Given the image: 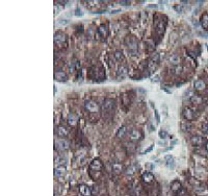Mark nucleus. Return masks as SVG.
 I'll list each match as a JSON object with an SVG mask.
<instances>
[{
	"instance_id": "412c9836",
	"label": "nucleus",
	"mask_w": 208,
	"mask_h": 196,
	"mask_svg": "<svg viewBox=\"0 0 208 196\" xmlns=\"http://www.w3.org/2000/svg\"><path fill=\"white\" fill-rule=\"evenodd\" d=\"M169 62L170 64H172L173 66H179V63H180V57H179L178 54H172L171 57H169Z\"/></svg>"
},
{
	"instance_id": "5701e85b",
	"label": "nucleus",
	"mask_w": 208,
	"mask_h": 196,
	"mask_svg": "<svg viewBox=\"0 0 208 196\" xmlns=\"http://www.w3.org/2000/svg\"><path fill=\"white\" fill-rule=\"evenodd\" d=\"M200 23H201L202 27L205 30H208V14H203L200 19Z\"/></svg>"
},
{
	"instance_id": "f3484780",
	"label": "nucleus",
	"mask_w": 208,
	"mask_h": 196,
	"mask_svg": "<svg viewBox=\"0 0 208 196\" xmlns=\"http://www.w3.org/2000/svg\"><path fill=\"white\" fill-rule=\"evenodd\" d=\"M127 74H128V69H127V67L121 66L119 69H118V73H117L118 79H123Z\"/></svg>"
},
{
	"instance_id": "9d476101",
	"label": "nucleus",
	"mask_w": 208,
	"mask_h": 196,
	"mask_svg": "<svg viewBox=\"0 0 208 196\" xmlns=\"http://www.w3.org/2000/svg\"><path fill=\"white\" fill-rule=\"evenodd\" d=\"M54 78L56 82H67L68 80V76L62 70H56L54 73Z\"/></svg>"
},
{
	"instance_id": "423d86ee",
	"label": "nucleus",
	"mask_w": 208,
	"mask_h": 196,
	"mask_svg": "<svg viewBox=\"0 0 208 196\" xmlns=\"http://www.w3.org/2000/svg\"><path fill=\"white\" fill-rule=\"evenodd\" d=\"M69 146H70L69 142L67 141L66 139H64V138L57 139L56 141H55V149H56L57 151H66V150H68Z\"/></svg>"
},
{
	"instance_id": "39448f33",
	"label": "nucleus",
	"mask_w": 208,
	"mask_h": 196,
	"mask_svg": "<svg viewBox=\"0 0 208 196\" xmlns=\"http://www.w3.org/2000/svg\"><path fill=\"white\" fill-rule=\"evenodd\" d=\"M54 44L60 48L66 47L67 44H68V38L64 32L57 31L54 34Z\"/></svg>"
},
{
	"instance_id": "aec40b11",
	"label": "nucleus",
	"mask_w": 208,
	"mask_h": 196,
	"mask_svg": "<svg viewBox=\"0 0 208 196\" xmlns=\"http://www.w3.org/2000/svg\"><path fill=\"white\" fill-rule=\"evenodd\" d=\"M165 165L169 169H174L175 168V160L172 155H167L165 157Z\"/></svg>"
},
{
	"instance_id": "a211bd4d",
	"label": "nucleus",
	"mask_w": 208,
	"mask_h": 196,
	"mask_svg": "<svg viewBox=\"0 0 208 196\" xmlns=\"http://www.w3.org/2000/svg\"><path fill=\"white\" fill-rule=\"evenodd\" d=\"M142 180H143V182H146V184H151V182L154 180V175L151 173V172H145V173H143V175H142Z\"/></svg>"
},
{
	"instance_id": "f704fd0d",
	"label": "nucleus",
	"mask_w": 208,
	"mask_h": 196,
	"mask_svg": "<svg viewBox=\"0 0 208 196\" xmlns=\"http://www.w3.org/2000/svg\"><path fill=\"white\" fill-rule=\"evenodd\" d=\"M119 3L121 5H123V6H127V5H130V1H124V0H122V1H119Z\"/></svg>"
},
{
	"instance_id": "f8f14e48",
	"label": "nucleus",
	"mask_w": 208,
	"mask_h": 196,
	"mask_svg": "<svg viewBox=\"0 0 208 196\" xmlns=\"http://www.w3.org/2000/svg\"><path fill=\"white\" fill-rule=\"evenodd\" d=\"M78 190H79V193L82 196H91L92 195V188H89L87 185H79Z\"/></svg>"
},
{
	"instance_id": "0eeeda50",
	"label": "nucleus",
	"mask_w": 208,
	"mask_h": 196,
	"mask_svg": "<svg viewBox=\"0 0 208 196\" xmlns=\"http://www.w3.org/2000/svg\"><path fill=\"white\" fill-rule=\"evenodd\" d=\"M84 107H85V109H87V112L89 113H93V114H96V113L99 112V104L94 100H87L84 103Z\"/></svg>"
},
{
	"instance_id": "4c0bfd02",
	"label": "nucleus",
	"mask_w": 208,
	"mask_h": 196,
	"mask_svg": "<svg viewBox=\"0 0 208 196\" xmlns=\"http://www.w3.org/2000/svg\"><path fill=\"white\" fill-rule=\"evenodd\" d=\"M153 148H154V145H151V146H150V147H149V148H148V149H146V150H145V151H144V152H143V153H144V155H146V153L150 152V151H151V150H152V149H153Z\"/></svg>"
},
{
	"instance_id": "ddd939ff",
	"label": "nucleus",
	"mask_w": 208,
	"mask_h": 196,
	"mask_svg": "<svg viewBox=\"0 0 208 196\" xmlns=\"http://www.w3.org/2000/svg\"><path fill=\"white\" fill-rule=\"evenodd\" d=\"M56 134H57V137H60V138H66L68 137L69 132L65 126L60 125V126H57L56 128Z\"/></svg>"
},
{
	"instance_id": "2eb2a0df",
	"label": "nucleus",
	"mask_w": 208,
	"mask_h": 196,
	"mask_svg": "<svg viewBox=\"0 0 208 196\" xmlns=\"http://www.w3.org/2000/svg\"><path fill=\"white\" fill-rule=\"evenodd\" d=\"M67 173V168L66 166H57L54 169V175L56 177H62Z\"/></svg>"
},
{
	"instance_id": "1a4fd4ad",
	"label": "nucleus",
	"mask_w": 208,
	"mask_h": 196,
	"mask_svg": "<svg viewBox=\"0 0 208 196\" xmlns=\"http://www.w3.org/2000/svg\"><path fill=\"white\" fill-rule=\"evenodd\" d=\"M102 167L103 165L99 159H94V160L92 161L91 164H89V169L92 171H100L102 169Z\"/></svg>"
},
{
	"instance_id": "20e7f679",
	"label": "nucleus",
	"mask_w": 208,
	"mask_h": 196,
	"mask_svg": "<svg viewBox=\"0 0 208 196\" xmlns=\"http://www.w3.org/2000/svg\"><path fill=\"white\" fill-rule=\"evenodd\" d=\"M159 61H160V55L158 53L151 55V57L147 62V71H148L147 75H150V74H152L155 71V69L157 68L158 64H159Z\"/></svg>"
},
{
	"instance_id": "58836bf2",
	"label": "nucleus",
	"mask_w": 208,
	"mask_h": 196,
	"mask_svg": "<svg viewBox=\"0 0 208 196\" xmlns=\"http://www.w3.org/2000/svg\"><path fill=\"white\" fill-rule=\"evenodd\" d=\"M75 15H76V16H82V15H83V13H82V11H80V9H76V13H75Z\"/></svg>"
},
{
	"instance_id": "9b49d317",
	"label": "nucleus",
	"mask_w": 208,
	"mask_h": 196,
	"mask_svg": "<svg viewBox=\"0 0 208 196\" xmlns=\"http://www.w3.org/2000/svg\"><path fill=\"white\" fill-rule=\"evenodd\" d=\"M98 34L102 39H106L108 36V26L106 24H101L98 28Z\"/></svg>"
},
{
	"instance_id": "f257e3e1",
	"label": "nucleus",
	"mask_w": 208,
	"mask_h": 196,
	"mask_svg": "<svg viewBox=\"0 0 208 196\" xmlns=\"http://www.w3.org/2000/svg\"><path fill=\"white\" fill-rule=\"evenodd\" d=\"M165 26H167V18L161 15H156L154 18V29L156 34L163 36L165 30Z\"/></svg>"
},
{
	"instance_id": "6ab92c4d",
	"label": "nucleus",
	"mask_w": 208,
	"mask_h": 196,
	"mask_svg": "<svg viewBox=\"0 0 208 196\" xmlns=\"http://www.w3.org/2000/svg\"><path fill=\"white\" fill-rule=\"evenodd\" d=\"M78 122V116L75 114H73V113H70L68 116V123L69 125L71 126H75L76 124H77Z\"/></svg>"
},
{
	"instance_id": "2f4dec72",
	"label": "nucleus",
	"mask_w": 208,
	"mask_h": 196,
	"mask_svg": "<svg viewBox=\"0 0 208 196\" xmlns=\"http://www.w3.org/2000/svg\"><path fill=\"white\" fill-rule=\"evenodd\" d=\"M202 132H203L204 134L208 136V124H203V126H202Z\"/></svg>"
},
{
	"instance_id": "a19ab883",
	"label": "nucleus",
	"mask_w": 208,
	"mask_h": 196,
	"mask_svg": "<svg viewBox=\"0 0 208 196\" xmlns=\"http://www.w3.org/2000/svg\"><path fill=\"white\" fill-rule=\"evenodd\" d=\"M205 147H206V150L208 151V142H207V143H206V146H205Z\"/></svg>"
},
{
	"instance_id": "473e14b6",
	"label": "nucleus",
	"mask_w": 208,
	"mask_h": 196,
	"mask_svg": "<svg viewBox=\"0 0 208 196\" xmlns=\"http://www.w3.org/2000/svg\"><path fill=\"white\" fill-rule=\"evenodd\" d=\"M168 136V132H165V130H160L159 132V137L161 138V139H165Z\"/></svg>"
},
{
	"instance_id": "4468645a",
	"label": "nucleus",
	"mask_w": 208,
	"mask_h": 196,
	"mask_svg": "<svg viewBox=\"0 0 208 196\" xmlns=\"http://www.w3.org/2000/svg\"><path fill=\"white\" fill-rule=\"evenodd\" d=\"M129 137H130L131 141H138L142 138V132L137 129H132L129 132Z\"/></svg>"
},
{
	"instance_id": "e433bc0d",
	"label": "nucleus",
	"mask_w": 208,
	"mask_h": 196,
	"mask_svg": "<svg viewBox=\"0 0 208 196\" xmlns=\"http://www.w3.org/2000/svg\"><path fill=\"white\" fill-rule=\"evenodd\" d=\"M68 23H69L68 20H60L57 24H58V25H66V24H68Z\"/></svg>"
},
{
	"instance_id": "c756f323",
	"label": "nucleus",
	"mask_w": 208,
	"mask_h": 196,
	"mask_svg": "<svg viewBox=\"0 0 208 196\" xmlns=\"http://www.w3.org/2000/svg\"><path fill=\"white\" fill-rule=\"evenodd\" d=\"M190 101H192V103H196V104H198V103H200L202 101V99L200 98V96L199 95H194L192 98H190Z\"/></svg>"
},
{
	"instance_id": "72a5a7b5",
	"label": "nucleus",
	"mask_w": 208,
	"mask_h": 196,
	"mask_svg": "<svg viewBox=\"0 0 208 196\" xmlns=\"http://www.w3.org/2000/svg\"><path fill=\"white\" fill-rule=\"evenodd\" d=\"M188 128H190V123L185 122V123L182 124V129L183 130H188Z\"/></svg>"
},
{
	"instance_id": "f03ea898",
	"label": "nucleus",
	"mask_w": 208,
	"mask_h": 196,
	"mask_svg": "<svg viewBox=\"0 0 208 196\" xmlns=\"http://www.w3.org/2000/svg\"><path fill=\"white\" fill-rule=\"evenodd\" d=\"M125 44L126 47H127V50L131 55L138 54V43H137L135 36H127L125 39Z\"/></svg>"
},
{
	"instance_id": "c9c22d12",
	"label": "nucleus",
	"mask_w": 208,
	"mask_h": 196,
	"mask_svg": "<svg viewBox=\"0 0 208 196\" xmlns=\"http://www.w3.org/2000/svg\"><path fill=\"white\" fill-rule=\"evenodd\" d=\"M98 193V187H97V186H94V187L92 188V194H97Z\"/></svg>"
},
{
	"instance_id": "c85d7f7f",
	"label": "nucleus",
	"mask_w": 208,
	"mask_h": 196,
	"mask_svg": "<svg viewBox=\"0 0 208 196\" xmlns=\"http://www.w3.org/2000/svg\"><path fill=\"white\" fill-rule=\"evenodd\" d=\"M114 57V59H116V61H118V62H122V61H124V54L122 53V51H116Z\"/></svg>"
},
{
	"instance_id": "ea45409f",
	"label": "nucleus",
	"mask_w": 208,
	"mask_h": 196,
	"mask_svg": "<svg viewBox=\"0 0 208 196\" xmlns=\"http://www.w3.org/2000/svg\"><path fill=\"white\" fill-rule=\"evenodd\" d=\"M158 78H159V77H158V76H156V77H155V79H153V82H159V79H158Z\"/></svg>"
},
{
	"instance_id": "bb28decb",
	"label": "nucleus",
	"mask_w": 208,
	"mask_h": 196,
	"mask_svg": "<svg viewBox=\"0 0 208 196\" xmlns=\"http://www.w3.org/2000/svg\"><path fill=\"white\" fill-rule=\"evenodd\" d=\"M135 172H136V166L135 165H131V166H129L128 168L126 169V174L129 176L134 175Z\"/></svg>"
},
{
	"instance_id": "a878e982",
	"label": "nucleus",
	"mask_w": 208,
	"mask_h": 196,
	"mask_svg": "<svg viewBox=\"0 0 208 196\" xmlns=\"http://www.w3.org/2000/svg\"><path fill=\"white\" fill-rule=\"evenodd\" d=\"M111 167H112V171L117 174L121 173L122 171H123V166H122V164H120V163H114Z\"/></svg>"
},
{
	"instance_id": "cd10ccee",
	"label": "nucleus",
	"mask_w": 208,
	"mask_h": 196,
	"mask_svg": "<svg viewBox=\"0 0 208 196\" xmlns=\"http://www.w3.org/2000/svg\"><path fill=\"white\" fill-rule=\"evenodd\" d=\"M126 132H127V128H126V126H121L117 132V137L118 138H124L125 137Z\"/></svg>"
},
{
	"instance_id": "b1692460",
	"label": "nucleus",
	"mask_w": 208,
	"mask_h": 196,
	"mask_svg": "<svg viewBox=\"0 0 208 196\" xmlns=\"http://www.w3.org/2000/svg\"><path fill=\"white\" fill-rule=\"evenodd\" d=\"M54 161L57 166H66L67 165V159L62 155H57Z\"/></svg>"
},
{
	"instance_id": "7ed1b4c3",
	"label": "nucleus",
	"mask_w": 208,
	"mask_h": 196,
	"mask_svg": "<svg viewBox=\"0 0 208 196\" xmlns=\"http://www.w3.org/2000/svg\"><path fill=\"white\" fill-rule=\"evenodd\" d=\"M116 109V101L111 98H106L105 100L103 101L102 104V112L103 115H105L106 117L109 116V118L114 114V111Z\"/></svg>"
},
{
	"instance_id": "6e6552de",
	"label": "nucleus",
	"mask_w": 208,
	"mask_h": 196,
	"mask_svg": "<svg viewBox=\"0 0 208 196\" xmlns=\"http://www.w3.org/2000/svg\"><path fill=\"white\" fill-rule=\"evenodd\" d=\"M182 116L186 121H192L195 119V113L192 109H190V107H185V109L182 111Z\"/></svg>"
},
{
	"instance_id": "4be33fe9",
	"label": "nucleus",
	"mask_w": 208,
	"mask_h": 196,
	"mask_svg": "<svg viewBox=\"0 0 208 196\" xmlns=\"http://www.w3.org/2000/svg\"><path fill=\"white\" fill-rule=\"evenodd\" d=\"M181 188H182V186H181L180 182L179 180H173L171 184V190L173 192H175V193H177V192H179L181 190Z\"/></svg>"
},
{
	"instance_id": "393cba45",
	"label": "nucleus",
	"mask_w": 208,
	"mask_h": 196,
	"mask_svg": "<svg viewBox=\"0 0 208 196\" xmlns=\"http://www.w3.org/2000/svg\"><path fill=\"white\" fill-rule=\"evenodd\" d=\"M205 87H206L205 82H204L203 80H201V79H198V80H196V82H194V88L196 90H198V91L204 90L205 89Z\"/></svg>"
},
{
	"instance_id": "7c9ffc66",
	"label": "nucleus",
	"mask_w": 208,
	"mask_h": 196,
	"mask_svg": "<svg viewBox=\"0 0 208 196\" xmlns=\"http://www.w3.org/2000/svg\"><path fill=\"white\" fill-rule=\"evenodd\" d=\"M151 104H152V107L154 109V115H155V118H156V121H157V123H159L160 122V117H159V114H158V112H157V109H155V107H154V104L151 102Z\"/></svg>"
},
{
	"instance_id": "dca6fc26",
	"label": "nucleus",
	"mask_w": 208,
	"mask_h": 196,
	"mask_svg": "<svg viewBox=\"0 0 208 196\" xmlns=\"http://www.w3.org/2000/svg\"><path fill=\"white\" fill-rule=\"evenodd\" d=\"M190 142H192V145L196 146V147H200V146H202L204 144V139L202 137H200V136H194V137L190 139Z\"/></svg>"
}]
</instances>
